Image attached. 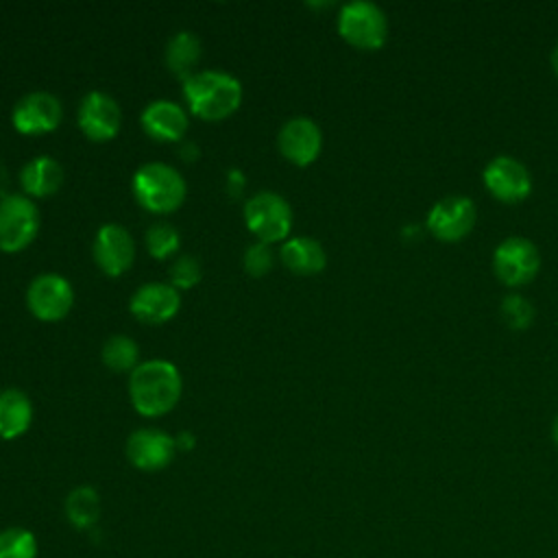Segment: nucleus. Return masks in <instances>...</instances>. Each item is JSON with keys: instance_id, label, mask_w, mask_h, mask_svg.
I'll list each match as a JSON object with an SVG mask.
<instances>
[{"instance_id": "nucleus-20", "label": "nucleus", "mask_w": 558, "mask_h": 558, "mask_svg": "<svg viewBox=\"0 0 558 558\" xmlns=\"http://www.w3.org/2000/svg\"><path fill=\"white\" fill-rule=\"evenodd\" d=\"M22 187L33 196H50L63 181V170L52 157H35L22 168Z\"/></svg>"}, {"instance_id": "nucleus-4", "label": "nucleus", "mask_w": 558, "mask_h": 558, "mask_svg": "<svg viewBox=\"0 0 558 558\" xmlns=\"http://www.w3.org/2000/svg\"><path fill=\"white\" fill-rule=\"evenodd\" d=\"M340 35L357 48H379L386 41V13L368 0H355L342 7L338 17Z\"/></svg>"}, {"instance_id": "nucleus-28", "label": "nucleus", "mask_w": 558, "mask_h": 558, "mask_svg": "<svg viewBox=\"0 0 558 558\" xmlns=\"http://www.w3.org/2000/svg\"><path fill=\"white\" fill-rule=\"evenodd\" d=\"M170 279L177 288H192L201 279V266L196 257L183 255L170 268Z\"/></svg>"}, {"instance_id": "nucleus-5", "label": "nucleus", "mask_w": 558, "mask_h": 558, "mask_svg": "<svg viewBox=\"0 0 558 558\" xmlns=\"http://www.w3.org/2000/svg\"><path fill=\"white\" fill-rule=\"evenodd\" d=\"M244 218L248 229L259 242H279L292 227V209L288 201L275 192H259L244 205Z\"/></svg>"}, {"instance_id": "nucleus-19", "label": "nucleus", "mask_w": 558, "mask_h": 558, "mask_svg": "<svg viewBox=\"0 0 558 558\" xmlns=\"http://www.w3.org/2000/svg\"><path fill=\"white\" fill-rule=\"evenodd\" d=\"M33 408L24 392L20 390H4L0 392V436L11 440L24 434L31 425Z\"/></svg>"}, {"instance_id": "nucleus-15", "label": "nucleus", "mask_w": 558, "mask_h": 558, "mask_svg": "<svg viewBox=\"0 0 558 558\" xmlns=\"http://www.w3.org/2000/svg\"><path fill=\"white\" fill-rule=\"evenodd\" d=\"M120 107L111 96L102 92H92L83 98L78 109V126L89 140H111L120 129Z\"/></svg>"}, {"instance_id": "nucleus-27", "label": "nucleus", "mask_w": 558, "mask_h": 558, "mask_svg": "<svg viewBox=\"0 0 558 558\" xmlns=\"http://www.w3.org/2000/svg\"><path fill=\"white\" fill-rule=\"evenodd\" d=\"M272 266V251H270V244L266 242H257V244H251L244 253V268L248 275L253 277H262L270 270Z\"/></svg>"}, {"instance_id": "nucleus-16", "label": "nucleus", "mask_w": 558, "mask_h": 558, "mask_svg": "<svg viewBox=\"0 0 558 558\" xmlns=\"http://www.w3.org/2000/svg\"><path fill=\"white\" fill-rule=\"evenodd\" d=\"M181 305L179 292L166 283H146L131 299V312L135 318L159 325L170 320Z\"/></svg>"}, {"instance_id": "nucleus-21", "label": "nucleus", "mask_w": 558, "mask_h": 558, "mask_svg": "<svg viewBox=\"0 0 558 558\" xmlns=\"http://www.w3.org/2000/svg\"><path fill=\"white\" fill-rule=\"evenodd\" d=\"M65 517L76 530H92L100 517V497L92 486H76L65 497Z\"/></svg>"}, {"instance_id": "nucleus-17", "label": "nucleus", "mask_w": 558, "mask_h": 558, "mask_svg": "<svg viewBox=\"0 0 558 558\" xmlns=\"http://www.w3.org/2000/svg\"><path fill=\"white\" fill-rule=\"evenodd\" d=\"M144 131L159 142H174L187 129L185 111L170 100H155L142 111Z\"/></svg>"}, {"instance_id": "nucleus-13", "label": "nucleus", "mask_w": 558, "mask_h": 558, "mask_svg": "<svg viewBox=\"0 0 558 558\" xmlns=\"http://www.w3.org/2000/svg\"><path fill=\"white\" fill-rule=\"evenodd\" d=\"M61 122V102L48 92H33L17 100L13 124L20 133L37 135L57 129Z\"/></svg>"}, {"instance_id": "nucleus-12", "label": "nucleus", "mask_w": 558, "mask_h": 558, "mask_svg": "<svg viewBox=\"0 0 558 558\" xmlns=\"http://www.w3.org/2000/svg\"><path fill=\"white\" fill-rule=\"evenodd\" d=\"M94 257L102 272L111 277L126 272L135 257V244L131 233L120 225H102L94 240Z\"/></svg>"}, {"instance_id": "nucleus-10", "label": "nucleus", "mask_w": 558, "mask_h": 558, "mask_svg": "<svg viewBox=\"0 0 558 558\" xmlns=\"http://www.w3.org/2000/svg\"><path fill=\"white\" fill-rule=\"evenodd\" d=\"M26 301L31 312L41 320H59L63 318L74 301L72 286L61 275L48 272L33 279L26 292Z\"/></svg>"}, {"instance_id": "nucleus-18", "label": "nucleus", "mask_w": 558, "mask_h": 558, "mask_svg": "<svg viewBox=\"0 0 558 558\" xmlns=\"http://www.w3.org/2000/svg\"><path fill=\"white\" fill-rule=\"evenodd\" d=\"M283 264L296 275H314L325 268V251L314 238H292L281 246Z\"/></svg>"}, {"instance_id": "nucleus-26", "label": "nucleus", "mask_w": 558, "mask_h": 558, "mask_svg": "<svg viewBox=\"0 0 558 558\" xmlns=\"http://www.w3.org/2000/svg\"><path fill=\"white\" fill-rule=\"evenodd\" d=\"M146 246L153 257L163 259L179 248V233L170 225H155L146 233Z\"/></svg>"}, {"instance_id": "nucleus-33", "label": "nucleus", "mask_w": 558, "mask_h": 558, "mask_svg": "<svg viewBox=\"0 0 558 558\" xmlns=\"http://www.w3.org/2000/svg\"><path fill=\"white\" fill-rule=\"evenodd\" d=\"M551 68H554V72L558 74V44H556V48L551 50Z\"/></svg>"}, {"instance_id": "nucleus-2", "label": "nucleus", "mask_w": 558, "mask_h": 558, "mask_svg": "<svg viewBox=\"0 0 558 558\" xmlns=\"http://www.w3.org/2000/svg\"><path fill=\"white\" fill-rule=\"evenodd\" d=\"M185 100L194 116L203 120H222L231 116L242 100V85L225 72L190 74L183 83Z\"/></svg>"}, {"instance_id": "nucleus-8", "label": "nucleus", "mask_w": 558, "mask_h": 558, "mask_svg": "<svg viewBox=\"0 0 558 558\" xmlns=\"http://www.w3.org/2000/svg\"><path fill=\"white\" fill-rule=\"evenodd\" d=\"M475 225V203L462 194L436 201L427 214V229L445 242L462 240Z\"/></svg>"}, {"instance_id": "nucleus-7", "label": "nucleus", "mask_w": 558, "mask_h": 558, "mask_svg": "<svg viewBox=\"0 0 558 558\" xmlns=\"http://www.w3.org/2000/svg\"><path fill=\"white\" fill-rule=\"evenodd\" d=\"M39 229V211L26 196L9 194L0 201V248L15 253L26 248Z\"/></svg>"}, {"instance_id": "nucleus-29", "label": "nucleus", "mask_w": 558, "mask_h": 558, "mask_svg": "<svg viewBox=\"0 0 558 558\" xmlns=\"http://www.w3.org/2000/svg\"><path fill=\"white\" fill-rule=\"evenodd\" d=\"M233 185H235V192L240 194V190H242V185H244V179H242V172H238V170H231V172H229V192L233 190Z\"/></svg>"}, {"instance_id": "nucleus-11", "label": "nucleus", "mask_w": 558, "mask_h": 558, "mask_svg": "<svg viewBox=\"0 0 558 558\" xmlns=\"http://www.w3.org/2000/svg\"><path fill=\"white\" fill-rule=\"evenodd\" d=\"M177 442L170 434L153 427L137 429L126 440V458L142 471H159L174 458Z\"/></svg>"}, {"instance_id": "nucleus-22", "label": "nucleus", "mask_w": 558, "mask_h": 558, "mask_svg": "<svg viewBox=\"0 0 558 558\" xmlns=\"http://www.w3.org/2000/svg\"><path fill=\"white\" fill-rule=\"evenodd\" d=\"M201 57V41L194 33L181 31L166 46V63L177 76L190 78L192 68Z\"/></svg>"}, {"instance_id": "nucleus-32", "label": "nucleus", "mask_w": 558, "mask_h": 558, "mask_svg": "<svg viewBox=\"0 0 558 558\" xmlns=\"http://www.w3.org/2000/svg\"><path fill=\"white\" fill-rule=\"evenodd\" d=\"M551 438H554V442L558 445V414L554 416V423H551Z\"/></svg>"}, {"instance_id": "nucleus-25", "label": "nucleus", "mask_w": 558, "mask_h": 558, "mask_svg": "<svg viewBox=\"0 0 558 558\" xmlns=\"http://www.w3.org/2000/svg\"><path fill=\"white\" fill-rule=\"evenodd\" d=\"M499 314L510 329H527L534 320V305L521 294H508L499 305Z\"/></svg>"}, {"instance_id": "nucleus-1", "label": "nucleus", "mask_w": 558, "mask_h": 558, "mask_svg": "<svg viewBox=\"0 0 558 558\" xmlns=\"http://www.w3.org/2000/svg\"><path fill=\"white\" fill-rule=\"evenodd\" d=\"M129 392L140 414L161 416L170 412L181 397V375L172 362L150 360L133 368Z\"/></svg>"}, {"instance_id": "nucleus-30", "label": "nucleus", "mask_w": 558, "mask_h": 558, "mask_svg": "<svg viewBox=\"0 0 558 558\" xmlns=\"http://www.w3.org/2000/svg\"><path fill=\"white\" fill-rule=\"evenodd\" d=\"M9 172H7V168L0 163V198H7L9 194Z\"/></svg>"}, {"instance_id": "nucleus-24", "label": "nucleus", "mask_w": 558, "mask_h": 558, "mask_svg": "<svg viewBox=\"0 0 558 558\" xmlns=\"http://www.w3.org/2000/svg\"><path fill=\"white\" fill-rule=\"evenodd\" d=\"M102 362L111 371H131L137 366V344L126 336H111L102 347Z\"/></svg>"}, {"instance_id": "nucleus-14", "label": "nucleus", "mask_w": 558, "mask_h": 558, "mask_svg": "<svg viewBox=\"0 0 558 558\" xmlns=\"http://www.w3.org/2000/svg\"><path fill=\"white\" fill-rule=\"evenodd\" d=\"M323 146V133L318 124L305 116L288 120L279 131V150L296 166L312 163Z\"/></svg>"}, {"instance_id": "nucleus-9", "label": "nucleus", "mask_w": 558, "mask_h": 558, "mask_svg": "<svg viewBox=\"0 0 558 558\" xmlns=\"http://www.w3.org/2000/svg\"><path fill=\"white\" fill-rule=\"evenodd\" d=\"M484 185L488 192L506 203H517L525 198L532 190L530 170L510 155H497L484 168Z\"/></svg>"}, {"instance_id": "nucleus-23", "label": "nucleus", "mask_w": 558, "mask_h": 558, "mask_svg": "<svg viewBox=\"0 0 558 558\" xmlns=\"http://www.w3.org/2000/svg\"><path fill=\"white\" fill-rule=\"evenodd\" d=\"M37 538L26 527L0 530V558H37Z\"/></svg>"}, {"instance_id": "nucleus-6", "label": "nucleus", "mask_w": 558, "mask_h": 558, "mask_svg": "<svg viewBox=\"0 0 558 558\" xmlns=\"http://www.w3.org/2000/svg\"><path fill=\"white\" fill-rule=\"evenodd\" d=\"M493 268L506 286H523L536 277L541 268V253L532 240L510 235L497 244L493 253Z\"/></svg>"}, {"instance_id": "nucleus-31", "label": "nucleus", "mask_w": 558, "mask_h": 558, "mask_svg": "<svg viewBox=\"0 0 558 558\" xmlns=\"http://www.w3.org/2000/svg\"><path fill=\"white\" fill-rule=\"evenodd\" d=\"M174 442H177L179 447H185V449H190V447L194 445V440H192V434H187V432H185V434H181V438H179V440H174Z\"/></svg>"}, {"instance_id": "nucleus-3", "label": "nucleus", "mask_w": 558, "mask_h": 558, "mask_svg": "<svg viewBox=\"0 0 558 558\" xmlns=\"http://www.w3.org/2000/svg\"><path fill=\"white\" fill-rule=\"evenodd\" d=\"M133 192L142 207L155 214L174 211L185 198L183 177L166 163H146L133 177Z\"/></svg>"}]
</instances>
